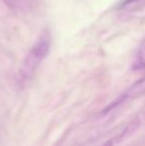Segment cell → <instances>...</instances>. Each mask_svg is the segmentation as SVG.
<instances>
[{
  "mask_svg": "<svg viewBox=\"0 0 145 146\" xmlns=\"http://www.w3.org/2000/svg\"><path fill=\"white\" fill-rule=\"evenodd\" d=\"M52 42V36L48 29L40 33L32 48L30 49L20 69V75L23 80H28L34 75L37 68L49 54Z\"/></svg>",
  "mask_w": 145,
  "mask_h": 146,
  "instance_id": "6da1fadb",
  "label": "cell"
},
{
  "mask_svg": "<svg viewBox=\"0 0 145 146\" xmlns=\"http://www.w3.org/2000/svg\"><path fill=\"white\" fill-rule=\"evenodd\" d=\"M139 60L143 65H145V40L143 42V44L141 45V48H140V52H139Z\"/></svg>",
  "mask_w": 145,
  "mask_h": 146,
  "instance_id": "3957f363",
  "label": "cell"
},
{
  "mask_svg": "<svg viewBox=\"0 0 145 146\" xmlns=\"http://www.w3.org/2000/svg\"><path fill=\"white\" fill-rule=\"evenodd\" d=\"M6 6L13 11H20L23 10L26 6V0H2Z\"/></svg>",
  "mask_w": 145,
  "mask_h": 146,
  "instance_id": "7a4b0ae2",
  "label": "cell"
}]
</instances>
